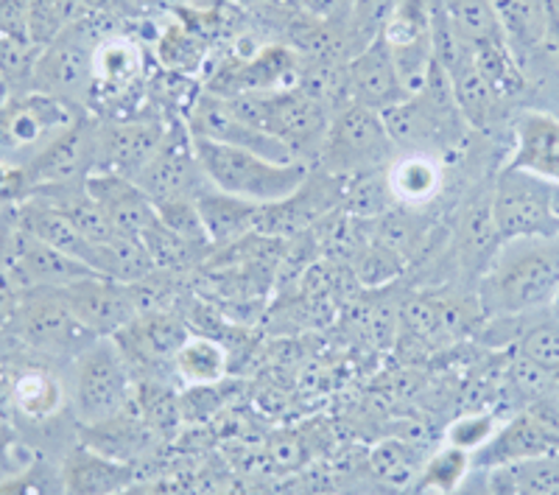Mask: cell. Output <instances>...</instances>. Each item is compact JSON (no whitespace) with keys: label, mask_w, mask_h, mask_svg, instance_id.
Returning <instances> with one entry per match:
<instances>
[{"label":"cell","mask_w":559,"mask_h":495,"mask_svg":"<svg viewBox=\"0 0 559 495\" xmlns=\"http://www.w3.org/2000/svg\"><path fill=\"white\" fill-rule=\"evenodd\" d=\"M507 168L526 172L548 185H559V118L548 113H523L515 123V146Z\"/></svg>","instance_id":"cell-19"},{"label":"cell","mask_w":559,"mask_h":495,"mask_svg":"<svg viewBox=\"0 0 559 495\" xmlns=\"http://www.w3.org/2000/svg\"><path fill=\"white\" fill-rule=\"evenodd\" d=\"M548 7H551V20H554V28L559 32V0H548Z\"/></svg>","instance_id":"cell-52"},{"label":"cell","mask_w":559,"mask_h":495,"mask_svg":"<svg viewBox=\"0 0 559 495\" xmlns=\"http://www.w3.org/2000/svg\"><path fill=\"white\" fill-rule=\"evenodd\" d=\"M197 208L204 229H207L210 247H233L241 238L252 235L258 227V213H261V204L229 197L210 185L199 191Z\"/></svg>","instance_id":"cell-23"},{"label":"cell","mask_w":559,"mask_h":495,"mask_svg":"<svg viewBox=\"0 0 559 495\" xmlns=\"http://www.w3.org/2000/svg\"><path fill=\"white\" fill-rule=\"evenodd\" d=\"M551 210L559 222V185H551Z\"/></svg>","instance_id":"cell-50"},{"label":"cell","mask_w":559,"mask_h":495,"mask_svg":"<svg viewBox=\"0 0 559 495\" xmlns=\"http://www.w3.org/2000/svg\"><path fill=\"white\" fill-rule=\"evenodd\" d=\"M34 197V185L26 168L9 165L0 160V208L23 204Z\"/></svg>","instance_id":"cell-46"},{"label":"cell","mask_w":559,"mask_h":495,"mask_svg":"<svg viewBox=\"0 0 559 495\" xmlns=\"http://www.w3.org/2000/svg\"><path fill=\"white\" fill-rule=\"evenodd\" d=\"M394 7H397V0H347L344 3V12L336 23H342L338 34H342L344 51H347V62L378 37H383V28L392 17Z\"/></svg>","instance_id":"cell-30"},{"label":"cell","mask_w":559,"mask_h":495,"mask_svg":"<svg viewBox=\"0 0 559 495\" xmlns=\"http://www.w3.org/2000/svg\"><path fill=\"white\" fill-rule=\"evenodd\" d=\"M3 267L14 274L23 292H32V288H64L70 283H76V280L96 274L93 269L84 267L82 261L48 247V244L23 233V229L12 235L7 255H3Z\"/></svg>","instance_id":"cell-15"},{"label":"cell","mask_w":559,"mask_h":495,"mask_svg":"<svg viewBox=\"0 0 559 495\" xmlns=\"http://www.w3.org/2000/svg\"><path fill=\"white\" fill-rule=\"evenodd\" d=\"M166 134L168 127L152 118L104 123L96 129V172L134 179L163 149Z\"/></svg>","instance_id":"cell-14"},{"label":"cell","mask_w":559,"mask_h":495,"mask_svg":"<svg viewBox=\"0 0 559 495\" xmlns=\"http://www.w3.org/2000/svg\"><path fill=\"white\" fill-rule=\"evenodd\" d=\"M521 356L548 373H559V319L528 328L521 337Z\"/></svg>","instance_id":"cell-40"},{"label":"cell","mask_w":559,"mask_h":495,"mask_svg":"<svg viewBox=\"0 0 559 495\" xmlns=\"http://www.w3.org/2000/svg\"><path fill=\"white\" fill-rule=\"evenodd\" d=\"M448 20H451L453 32L462 39L467 48H478V45L496 43V39H507L498 14L492 9V0H442Z\"/></svg>","instance_id":"cell-31"},{"label":"cell","mask_w":559,"mask_h":495,"mask_svg":"<svg viewBox=\"0 0 559 495\" xmlns=\"http://www.w3.org/2000/svg\"><path fill=\"white\" fill-rule=\"evenodd\" d=\"M132 406L129 364L115 339H96L73 358V412L84 426H102Z\"/></svg>","instance_id":"cell-6"},{"label":"cell","mask_w":559,"mask_h":495,"mask_svg":"<svg viewBox=\"0 0 559 495\" xmlns=\"http://www.w3.org/2000/svg\"><path fill=\"white\" fill-rule=\"evenodd\" d=\"M140 244H143V249L148 252V258H152V263L157 267V272H174V269L188 267L193 252L204 249L179 238V235L171 233L159 219L146 229V235L140 238Z\"/></svg>","instance_id":"cell-36"},{"label":"cell","mask_w":559,"mask_h":495,"mask_svg":"<svg viewBox=\"0 0 559 495\" xmlns=\"http://www.w3.org/2000/svg\"><path fill=\"white\" fill-rule=\"evenodd\" d=\"M451 495H489V487H487V476L478 479V482H464L462 487L453 490Z\"/></svg>","instance_id":"cell-49"},{"label":"cell","mask_w":559,"mask_h":495,"mask_svg":"<svg viewBox=\"0 0 559 495\" xmlns=\"http://www.w3.org/2000/svg\"><path fill=\"white\" fill-rule=\"evenodd\" d=\"M548 311H551L554 319H559V288H557V294H554L551 305H548Z\"/></svg>","instance_id":"cell-53"},{"label":"cell","mask_w":559,"mask_h":495,"mask_svg":"<svg viewBox=\"0 0 559 495\" xmlns=\"http://www.w3.org/2000/svg\"><path fill=\"white\" fill-rule=\"evenodd\" d=\"M515 479V495H559V453L509 464Z\"/></svg>","instance_id":"cell-38"},{"label":"cell","mask_w":559,"mask_h":495,"mask_svg":"<svg viewBox=\"0 0 559 495\" xmlns=\"http://www.w3.org/2000/svg\"><path fill=\"white\" fill-rule=\"evenodd\" d=\"M297 3L306 17L319 20V23H336L347 0H297Z\"/></svg>","instance_id":"cell-48"},{"label":"cell","mask_w":559,"mask_h":495,"mask_svg":"<svg viewBox=\"0 0 559 495\" xmlns=\"http://www.w3.org/2000/svg\"><path fill=\"white\" fill-rule=\"evenodd\" d=\"M70 314L98 339L118 337L123 328L140 317V305L132 286L109 278H84L59 288Z\"/></svg>","instance_id":"cell-11"},{"label":"cell","mask_w":559,"mask_h":495,"mask_svg":"<svg viewBox=\"0 0 559 495\" xmlns=\"http://www.w3.org/2000/svg\"><path fill=\"white\" fill-rule=\"evenodd\" d=\"M386 182L394 204L423 208L439 197L445 174L433 154L428 152H401L386 168Z\"/></svg>","instance_id":"cell-24"},{"label":"cell","mask_w":559,"mask_h":495,"mask_svg":"<svg viewBox=\"0 0 559 495\" xmlns=\"http://www.w3.org/2000/svg\"><path fill=\"white\" fill-rule=\"evenodd\" d=\"M159 222L166 224L171 233H177L185 241L197 244V247H210L207 229H204L202 216H199L197 199H174V202L157 204Z\"/></svg>","instance_id":"cell-39"},{"label":"cell","mask_w":559,"mask_h":495,"mask_svg":"<svg viewBox=\"0 0 559 495\" xmlns=\"http://www.w3.org/2000/svg\"><path fill=\"white\" fill-rule=\"evenodd\" d=\"M191 138L207 185L229 193V197L247 199L254 204H274L294 197L311 177V165L302 160L274 163L261 154L247 152V149L227 146V143H216V140L199 138V134H191Z\"/></svg>","instance_id":"cell-2"},{"label":"cell","mask_w":559,"mask_h":495,"mask_svg":"<svg viewBox=\"0 0 559 495\" xmlns=\"http://www.w3.org/2000/svg\"><path fill=\"white\" fill-rule=\"evenodd\" d=\"M34 464L32 451L20 443L7 414H0V482L12 479Z\"/></svg>","instance_id":"cell-44"},{"label":"cell","mask_w":559,"mask_h":495,"mask_svg":"<svg viewBox=\"0 0 559 495\" xmlns=\"http://www.w3.org/2000/svg\"><path fill=\"white\" fill-rule=\"evenodd\" d=\"M344 188V204L349 213L358 219H381L389 213V204H394L392 191H389L386 172L364 174V177L347 179Z\"/></svg>","instance_id":"cell-34"},{"label":"cell","mask_w":559,"mask_h":495,"mask_svg":"<svg viewBox=\"0 0 559 495\" xmlns=\"http://www.w3.org/2000/svg\"><path fill=\"white\" fill-rule=\"evenodd\" d=\"M73 14H76V0H28L32 39L39 48L48 45L73 23Z\"/></svg>","instance_id":"cell-37"},{"label":"cell","mask_w":559,"mask_h":495,"mask_svg":"<svg viewBox=\"0 0 559 495\" xmlns=\"http://www.w3.org/2000/svg\"><path fill=\"white\" fill-rule=\"evenodd\" d=\"M503 34L512 51L515 48H537L551 32V7L548 0H492Z\"/></svg>","instance_id":"cell-28"},{"label":"cell","mask_w":559,"mask_h":495,"mask_svg":"<svg viewBox=\"0 0 559 495\" xmlns=\"http://www.w3.org/2000/svg\"><path fill=\"white\" fill-rule=\"evenodd\" d=\"M397 154L401 149L394 146L381 113L361 104H349L331 118V129H328L319 160H322L324 174L353 179L386 172Z\"/></svg>","instance_id":"cell-5"},{"label":"cell","mask_w":559,"mask_h":495,"mask_svg":"<svg viewBox=\"0 0 559 495\" xmlns=\"http://www.w3.org/2000/svg\"><path fill=\"white\" fill-rule=\"evenodd\" d=\"M473 464V453L459 451L448 445L445 451H439L431 462L419 473V487L433 495H451L453 490L467 482V470Z\"/></svg>","instance_id":"cell-35"},{"label":"cell","mask_w":559,"mask_h":495,"mask_svg":"<svg viewBox=\"0 0 559 495\" xmlns=\"http://www.w3.org/2000/svg\"><path fill=\"white\" fill-rule=\"evenodd\" d=\"M143 76V51L127 37H107L98 43L93 62V102H118L129 96Z\"/></svg>","instance_id":"cell-22"},{"label":"cell","mask_w":559,"mask_h":495,"mask_svg":"<svg viewBox=\"0 0 559 495\" xmlns=\"http://www.w3.org/2000/svg\"><path fill=\"white\" fill-rule=\"evenodd\" d=\"M20 299H23V288L7 267H0V333L12 330L20 311Z\"/></svg>","instance_id":"cell-47"},{"label":"cell","mask_w":559,"mask_h":495,"mask_svg":"<svg viewBox=\"0 0 559 495\" xmlns=\"http://www.w3.org/2000/svg\"><path fill=\"white\" fill-rule=\"evenodd\" d=\"M82 121V109L39 90L12 93L0 104V160L32 168L68 129Z\"/></svg>","instance_id":"cell-3"},{"label":"cell","mask_w":559,"mask_h":495,"mask_svg":"<svg viewBox=\"0 0 559 495\" xmlns=\"http://www.w3.org/2000/svg\"><path fill=\"white\" fill-rule=\"evenodd\" d=\"M489 197L501 241L559 235V222L551 210V185L543 179L503 165Z\"/></svg>","instance_id":"cell-8"},{"label":"cell","mask_w":559,"mask_h":495,"mask_svg":"<svg viewBox=\"0 0 559 495\" xmlns=\"http://www.w3.org/2000/svg\"><path fill=\"white\" fill-rule=\"evenodd\" d=\"M12 330L20 337V342H26L28 347L39 350V353H48V356L76 358L82 350H87L98 339L70 314L59 288L23 292Z\"/></svg>","instance_id":"cell-9"},{"label":"cell","mask_w":559,"mask_h":495,"mask_svg":"<svg viewBox=\"0 0 559 495\" xmlns=\"http://www.w3.org/2000/svg\"><path fill=\"white\" fill-rule=\"evenodd\" d=\"M9 400H12V412H17L20 417L43 423L62 412L64 387L48 369H23V373L12 375Z\"/></svg>","instance_id":"cell-27"},{"label":"cell","mask_w":559,"mask_h":495,"mask_svg":"<svg viewBox=\"0 0 559 495\" xmlns=\"http://www.w3.org/2000/svg\"><path fill=\"white\" fill-rule=\"evenodd\" d=\"M185 123H188L191 134L216 140V143H227V146L247 149V152L274 160V163H294V160H297L286 143H280V140L272 138L269 132L243 121L227 98L213 96V93H202V96L193 102L191 115H188V121Z\"/></svg>","instance_id":"cell-13"},{"label":"cell","mask_w":559,"mask_h":495,"mask_svg":"<svg viewBox=\"0 0 559 495\" xmlns=\"http://www.w3.org/2000/svg\"><path fill=\"white\" fill-rule=\"evenodd\" d=\"M347 82L353 104H361V107L376 109V113L406 102V93H403L401 79H397V70H394L392 62V48L383 37H378L361 54L349 59Z\"/></svg>","instance_id":"cell-17"},{"label":"cell","mask_w":559,"mask_h":495,"mask_svg":"<svg viewBox=\"0 0 559 495\" xmlns=\"http://www.w3.org/2000/svg\"><path fill=\"white\" fill-rule=\"evenodd\" d=\"M62 493V482L48 473L43 464L34 462L32 468L17 473L12 479H3L0 482V495H57Z\"/></svg>","instance_id":"cell-45"},{"label":"cell","mask_w":559,"mask_h":495,"mask_svg":"<svg viewBox=\"0 0 559 495\" xmlns=\"http://www.w3.org/2000/svg\"><path fill=\"white\" fill-rule=\"evenodd\" d=\"M559 434L548 426L546 420L537 414H521L509 420L507 426L498 428V434L484 445L481 451L473 457V462L481 468H503V464H518L526 459L548 457L557 453Z\"/></svg>","instance_id":"cell-20"},{"label":"cell","mask_w":559,"mask_h":495,"mask_svg":"<svg viewBox=\"0 0 559 495\" xmlns=\"http://www.w3.org/2000/svg\"><path fill=\"white\" fill-rule=\"evenodd\" d=\"M98 43L102 39L96 34L73 20L62 34L43 45L28 90H39L73 107H82L93 96V62Z\"/></svg>","instance_id":"cell-7"},{"label":"cell","mask_w":559,"mask_h":495,"mask_svg":"<svg viewBox=\"0 0 559 495\" xmlns=\"http://www.w3.org/2000/svg\"><path fill=\"white\" fill-rule=\"evenodd\" d=\"M171 367L188 387H216L229 373V353L216 339L191 337L179 347Z\"/></svg>","instance_id":"cell-29"},{"label":"cell","mask_w":559,"mask_h":495,"mask_svg":"<svg viewBox=\"0 0 559 495\" xmlns=\"http://www.w3.org/2000/svg\"><path fill=\"white\" fill-rule=\"evenodd\" d=\"M496 219H492V197H478L462 216V229H459V258L471 272L481 278L487 272L489 261L496 258L501 247Z\"/></svg>","instance_id":"cell-26"},{"label":"cell","mask_w":559,"mask_h":495,"mask_svg":"<svg viewBox=\"0 0 559 495\" xmlns=\"http://www.w3.org/2000/svg\"><path fill=\"white\" fill-rule=\"evenodd\" d=\"M559 288V235L515 238L498 247L478 278V311L489 319L523 317L548 308Z\"/></svg>","instance_id":"cell-1"},{"label":"cell","mask_w":559,"mask_h":495,"mask_svg":"<svg viewBox=\"0 0 559 495\" xmlns=\"http://www.w3.org/2000/svg\"><path fill=\"white\" fill-rule=\"evenodd\" d=\"M140 191L157 204L174 202V199H197L199 191L207 188V179L202 174L197 152H193V138L188 123H177L168 129L166 143L154 154L152 163L134 177Z\"/></svg>","instance_id":"cell-10"},{"label":"cell","mask_w":559,"mask_h":495,"mask_svg":"<svg viewBox=\"0 0 559 495\" xmlns=\"http://www.w3.org/2000/svg\"><path fill=\"white\" fill-rule=\"evenodd\" d=\"M498 428H501V423H498L496 414H467L448 428V445H453L459 451L478 453L489 439L496 437Z\"/></svg>","instance_id":"cell-42"},{"label":"cell","mask_w":559,"mask_h":495,"mask_svg":"<svg viewBox=\"0 0 559 495\" xmlns=\"http://www.w3.org/2000/svg\"><path fill=\"white\" fill-rule=\"evenodd\" d=\"M372 468L378 470V476L386 479L392 484H403L412 479L414 459L408 453L406 445L401 443H383L372 451Z\"/></svg>","instance_id":"cell-43"},{"label":"cell","mask_w":559,"mask_h":495,"mask_svg":"<svg viewBox=\"0 0 559 495\" xmlns=\"http://www.w3.org/2000/svg\"><path fill=\"white\" fill-rule=\"evenodd\" d=\"M9 96H12V93H9V82H7V76H3V73H0V104L7 102Z\"/></svg>","instance_id":"cell-51"},{"label":"cell","mask_w":559,"mask_h":495,"mask_svg":"<svg viewBox=\"0 0 559 495\" xmlns=\"http://www.w3.org/2000/svg\"><path fill=\"white\" fill-rule=\"evenodd\" d=\"M84 185H87L90 197L102 204L115 233L123 235V238L140 241L146 235V229L159 219L154 202L140 191V185L134 179L96 172L84 179Z\"/></svg>","instance_id":"cell-16"},{"label":"cell","mask_w":559,"mask_h":495,"mask_svg":"<svg viewBox=\"0 0 559 495\" xmlns=\"http://www.w3.org/2000/svg\"><path fill=\"white\" fill-rule=\"evenodd\" d=\"M471 54L476 68L481 70L484 79L489 82V87L496 90L503 102L521 96L523 87H526V76H523L521 62H518L509 39H496V43L478 45Z\"/></svg>","instance_id":"cell-32"},{"label":"cell","mask_w":559,"mask_h":495,"mask_svg":"<svg viewBox=\"0 0 559 495\" xmlns=\"http://www.w3.org/2000/svg\"><path fill=\"white\" fill-rule=\"evenodd\" d=\"M59 482L62 495H118L134 487L138 473L132 462L107 457L90 445H79L64 457Z\"/></svg>","instance_id":"cell-18"},{"label":"cell","mask_w":559,"mask_h":495,"mask_svg":"<svg viewBox=\"0 0 559 495\" xmlns=\"http://www.w3.org/2000/svg\"><path fill=\"white\" fill-rule=\"evenodd\" d=\"M302 62L299 54L288 45H266L249 59H233L218 70L207 93L222 98L252 96V93H280V90L299 87Z\"/></svg>","instance_id":"cell-12"},{"label":"cell","mask_w":559,"mask_h":495,"mask_svg":"<svg viewBox=\"0 0 559 495\" xmlns=\"http://www.w3.org/2000/svg\"><path fill=\"white\" fill-rule=\"evenodd\" d=\"M401 267L403 255H397L381 241H372L358 252V278H361L364 286H383V283L401 274Z\"/></svg>","instance_id":"cell-41"},{"label":"cell","mask_w":559,"mask_h":495,"mask_svg":"<svg viewBox=\"0 0 559 495\" xmlns=\"http://www.w3.org/2000/svg\"><path fill=\"white\" fill-rule=\"evenodd\" d=\"M121 347L123 358H143L146 364H159V362H174V356L179 353L191 333H188V325L182 319H177L174 314L166 311H148L140 314L129 328H123L118 337H112Z\"/></svg>","instance_id":"cell-21"},{"label":"cell","mask_w":559,"mask_h":495,"mask_svg":"<svg viewBox=\"0 0 559 495\" xmlns=\"http://www.w3.org/2000/svg\"><path fill=\"white\" fill-rule=\"evenodd\" d=\"M453 79V96H456V107L462 113L464 123H471L473 129H489L496 123L498 113H501L503 98L496 90L489 87L481 70L473 62V54L462 59L456 68L451 70Z\"/></svg>","instance_id":"cell-25"},{"label":"cell","mask_w":559,"mask_h":495,"mask_svg":"<svg viewBox=\"0 0 559 495\" xmlns=\"http://www.w3.org/2000/svg\"><path fill=\"white\" fill-rule=\"evenodd\" d=\"M243 121L263 129L280 143H286L292 154L302 163L322 154L324 138L331 129V109L311 98L306 90L292 87L280 93H252V96L227 98Z\"/></svg>","instance_id":"cell-4"},{"label":"cell","mask_w":559,"mask_h":495,"mask_svg":"<svg viewBox=\"0 0 559 495\" xmlns=\"http://www.w3.org/2000/svg\"><path fill=\"white\" fill-rule=\"evenodd\" d=\"M431 17H433V0H397L383 39L389 48H406L431 39Z\"/></svg>","instance_id":"cell-33"}]
</instances>
